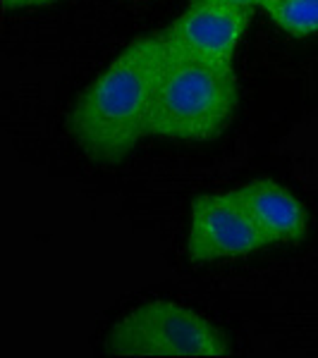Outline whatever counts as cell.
<instances>
[{
	"instance_id": "cell-1",
	"label": "cell",
	"mask_w": 318,
	"mask_h": 358,
	"mask_svg": "<svg viewBox=\"0 0 318 358\" xmlns=\"http://www.w3.org/2000/svg\"><path fill=\"white\" fill-rule=\"evenodd\" d=\"M163 60V36H141L79 96L69 115V131L94 160L118 163L148 134V115Z\"/></svg>"
},
{
	"instance_id": "cell-2",
	"label": "cell",
	"mask_w": 318,
	"mask_h": 358,
	"mask_svg": "<svg viewBox=\"0 0 318 358\" xmlns=\"http://www.w3.org/2000/svg\"><path fill=\"white\" fill-rule=\"evenodd\" d=\"M235 106L237 79L233 62L208 60L165 43L163 69L148 115V134L208 141L228 127Z\"/></svg>"
},
{
	"instance_id": "cell-3",
	"label": "cell",
	"mask_w": 318,
	"mask_h": 358,
	"mask_svg": "<svg viewBox=\"0 0 318 358\" xmlns=\"http://www.w3.org/2000/svg\"><path fill=\"white\" fill-rule=\"evenodd\" d=\"M108 351L120 356L199 358L230 354V339L208 317L172 301H151L127 313L108 334Z\"/></svg>"
},
{
	"instance_id": "cell-4",
	"label": "cell",
	"mask_w": 318,
	"mask_h": 358,
	"mask_svg": "<svg viewBox=\"0 0 318 358\" xmlns=\"http://www.w3.org/2000/svg\"><path fill=\"white\" fill-rule=\"evenodd\" d=\"M270 246L233 192L196 196L192 203L187 251L196 263L225 261Z\"/></svg>"
},
{
	"instance_id": "cell-5",
	"label": "cell",
	"mask_w": 318,
	"mask_h": 358,
	"mask_svg": "<svg viewBox=\"0 0 318 358\" xmlns=\"http://www.w3.org/2000/svg\"><path fill=\"white\" fill-rule=\"evenodd\" d=\"M251 20V10L216 0H194L160 36L172 48L208 60L233 62V55Z\"/></svg>"
},
{
	"instance_id": "cell-6",
	"label": "cell",
	"mask_w": 318,
	"mask_h": 358,
	"mask_svg": "<svg viewBox=\"0 0 318 358\" xmlns=\"http://www.w3.org/2000/svg\"><path fill=\"white\" fill-rule=\"evenodd\" d=\"M237 201L268 244H292L306 234V210L273 179H251L233 189Z\"/></svg>"
},
{
	"instance_id": "cell-7",
	"label": "cell",
	"mask_w": 318,
	"mask_h": 358,
	"mask_svg": "<svg viewBox=\"0 0 318 358\" xmlns=\"http://www.w3.org/2000/svg\"><path fill=\"white\" fill-rule=\"evenodd\" d=\"M263 10L282 31L292 36L318 31V0H265Z\"/></svg>"
},
{
	"instance_id": "cell-8",
	"label": "cell",
	"mask_w": 318,
	"mask_h": 358,
	"mask_svg": "<svg viewBox=\"0 0 318 358\" xmlns=\"http://www.w3.org/2000/svg\"><path fill=\"white\" fill-rule=\"evenodd\" d=\"M53 0H3V10H25V8H43Z\"/></svg>"
},
{
	"instance_id": "cell-9",
	"label": "cell",
	"mask_w": 318,
	"mask_h": 358,
	"mask_svg": "<svg viewBox=\"0 0 318 358\" xmlns=\"http://www.w3.org/2000/svg\"><path fill=\"white\" fill-rule=\"evenodd\" d=\"M216 3H225V5H235V8H247V10H251V8H263V3L265 0H216Z\"/></svg>"
}]
</instances>
